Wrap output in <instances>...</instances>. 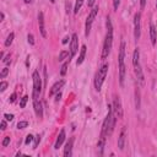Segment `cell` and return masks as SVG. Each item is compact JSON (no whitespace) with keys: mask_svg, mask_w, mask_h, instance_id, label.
<instances>
[{"mask_svg":"<svg viewBox=\"0 0 157 157\" xmlns=\"http://www.w3.org/2000/svg\"><path fill=\"white\" fill-rule=\"evenodd\" d=\"M9 144H10V136H5V137H4V140H2V146H4V147H6Z\"/></svg>","mask_w":157,"mask_h":157,"instance_id":"29","label":"cell"},{"mask_svg":"<svg viewBox=\"0 0 157 157\" xmlns=\"http://www.w3.org/2000/svg\"><path fill=\"white\" fill-rule=\"evenodd\" d=\"M38 25H39V31H40V34L42 37H47V32H45V28H44V15L43 12H39L38 13Z\"/></svg>","mask_w":157,"mask_h":157,"instance_id":"11","label":"cell"},{"mask_svg":"<svg viewBox=\"0 0 157 157\" xmlns=\"http://www.w3.org/2000/svg\"><path fill=\"white\" fill-rule=\"evenodd\" d=\"M82 4H83V0H76V2H75V7H74V12H75V13L78 12V10L81 9Z\"/></svg>","mask_w":157,"mask_h":157,"instance_id":"21","label":"cell"},{"mask_svg":"<svg viewBox=\"0 0 157 157\" xmlns=\"http://www.w3.org/2000/svg\"><path fill=\"white\" fill-rule=\"evenodd\" d=\"M105 25H107V33H105V38H104V43L102 48V55H101L102 60L108 58L110 49H112V44H113V26H112V21L109 17L107 18Z\"/></svg>","mask_w":157,"mask_h":157,"instance_id":"1","label":"cell"},{"mask_svg":"<svg viewBox=\"0 0 157 157\" xmlns=\"http://www.w3.org/2000/svg\"><path fill=\"white\" fill-rule=\"evenodd\" d=\"M64 83H65V81H64V80H60V81L55 82V83L52 86L50 91H49V96H53V94H55L56 92H59V91H60V88L64 86Z\"/></svg>","mask_w":157,"mask_h":157,"instance_id":"14","label":"cell"},{"mask_svg":"<svg viewBox=\"0 0 157 157\" xmlns=\"http://www.w3.org/2000/svg\"><path fill=\"white\" fill-rule=\"evenodd\" d=\"M69 42V37H65L64 39H63V44H66Z\"/></svg>","mask_w":157,"mask_h":157,"instance_id":"39","label":"cell"},{"mask_svg":"<svg viewBox=\"0 0 157 157\" xmlns=\"http://www.w3.org/2000/svg\"><path fill=\"white\" fill-rule=\"evenodd\" d=\"M32 78H33V93H32V97H33V99H38L39 94L42 92V78L39 76V72L38 71H33Z\"/></svg>","mask_w":157,"mask_h":157,"instance_id":"4","label":"cell"},{"mask_svg":"<svg viewBox=\"0 0 157 157\" xmlns=\"http://www.w3.org/2000/svg\"><path fill=\"white\" fill-rule=\"evenodd\" d=\"M150 38H151L152 45H156V42H157V31H156L153 23L150 25Z\"/></svg>","mask_w":157,"mask_h":157,"instance_id":"16","label":"cell"},{"mask_svg":"<svg viewBox=\"0 0 157 157\" xmlns=\"http://www.w3.org/2000/svg\"><path fill=\"white\" fill-rule=\"evenodd\" d=\"M69 63H70V59H67V61L63 64V66H61V70H60V75H61V76H64V75L66 74V71H67V65H69Z\"/></svg>","mask_w":157,"mask_h":157,"instance_id":"20","label":"cell"},{"mask_svg":"<svg viewBox=\"0 0 157 157\" xmlns=\"http://www.w3.org/2000/svg\"><path fill=\"white\" fill-rule=\"evenodd\" d=\"M4 117H5V119L9 120V121H11V120L13 119V115H12V114H7V113H6V114H4Z\"/></svg>","mask_w":157,"mask_h":157,"instance_id":"32","label":"cell"},{"mask_svg":"<svg viewBox=\"0 0 157 157\" xmlns=\"http://www.w3.org/2000/svg\"><path fill=\"white\" fill-rule=\"evenodd\" d=\"M124 59H125V43L121 42L120 44V49H119V81H120V85L123 86L124 85V78H125V63H124Z\"/></svg>","mask_w":157,"mask_h":157,"instance_id":"3","label":"cell"},{"mask_svg":"<svg viewBox=\"0 0 157 157\" xmlns=\"http://www.w3.org/2000/svg\"><path fill=\"white\" fill-rule=\"evenodd\" d=\"M156 7H157V0H156Z\"/></svg>","mask_w":157,"mask_h":157,"instance_id":"44","label":"cell"},{"mask_svg":"<svg viewBox=\"0 0 157 157\" xmlns=\"http://www.w3.org/2000/svg\"><path fill=\"white\" fill-rule=\"evenodd\" d=\"M64 140H65V130H64V129H61V130H60V132H59V135H58V139H56V141H55L54 148H55V150H58V148L63 145Z\"/></svg>","mask_w":157,"mask_h":157,"instance_id":"15","label":"cell"},{"mask_svg":"<svg viewBox=\"0 0 157 157\" xmlns=\"http://www.w3.org/2000/svg\"><path fill=\"white\" fill-rule=\"evenodd\" d=\"M50 2H53V4H54V2H55V0H50Z\"/></svg>","mask_w":157,"mask_h":157,"instance_id":"43","label":"cell"},{"mask_svg":"<svg viewBox=\"0 0 157 157\" xmlns=\"http://www.w3.org/2000/svg\"><path fill=\"white\" fill-rule=\"evenodd\" d=\"M60 97H61V93H60V92H59V93H58V94H56V98H55V101H56V102H58V101H59V99H60Z\"/></svg>","mask_w":157,"mask_h":157,"instance_id":"40","label":"cell"},{"mask_svg":"<svg viewBox=\"0 0 157 157\" xmlns=\"http://www.w3.org/2000/svg\"><path fill=\"white\" fill-rule=\"evenodd\" d=\"M13 37H15L13 33H10V34L7 36V38H6V40H5V47H10V45H11V43H12V40H13Z\"/></svg>","mask_w":157,"mask_h":157,"instance_id":"19","label":"cell"},{"mask_svg":"<svg viewBox=\"0 0 157 157\" xmlns=\"http://www.w3.org/2000/svg\"><path fill=\"white\" fill-rule=\"evenodd\" d=\"M141 36V13L137 12L134 16V37L135 39H140Z\"/></svg>","mask_w":157,"mask_h":157,"instance_id":"6","label":"cell"},{"mask_svg":"<svg viewBox=\"0 0 157 157\" xmlns=\"http://www.w3.org/2000/svg\"><path fill=\"white\" fill-rule=\"evenodd\" d=\"M40 142V136L39 135H37L36 137H34V144H33V148H37V146H38V144Z\"/></svg>","mask_w":157,"mask_h":157,"instance_id":"26","label":"cell"},{"mask_svg":"<svg viewBox=\"0 0 157 157\" xmlns=\"http://www.w3.org/2000/svg\"><path fill=\"white\" fill-rule=\"evenodd\" d=\"M97 13H98V6L92 7L91 12L88 13V16H87V18H86V25H85V34H86V36H88V34H90V31H91L92 23H93L94 18H96Z\"/></svg>","mask_w":157,"mask_h":157,"instance_id":"5","label":"cell"},{"mask_svg":"<svg viewBox=\"0 0 157 157\" xmlns=\"http://www.w3.org/2000/svg\"><path fill=\"white\" fill-rule=\"evenodd\" d=\"M94 2H96V0H87V5H88V7H92V6L94 5Z\"/></svg>","mask_w":157,"mask_h":157,"instance_id":"34","label":"cell"},{"mask_svg":"<svg viewBox=\"0 0 157 157\" xmlns=\"http://www.w3.org/2000/svg\"><path fill=\"white\" fill-rule=\"evenodd\" d=\"M66 13H70V2H66Z\"/></svg>","mask_w":157,"mask_h":157,"instance_id":"37","label":"cell"},{"mask_svg":"<svg viewBox=\"0 0 157 157\" xmlns=\"http://www.w3.org/2000/svg\"><path fill=\"white\" fill-rule=\"evenodd\" d=\"M134 71H135V75H136L137 80H139V82H140L141 85H144V83H145V76H144V72H142L141 65L139 64L137 66H134Z\"/></svg>","mask_w":157,"mask_h":157,"instance_id":"12","label":"cell"},{"mask_svg":"<svg viewBox=\"0 0 157 157\" xmlns=\"http://www.w3.org/2000/svg\"><path fill=\"white\" fill-rule=\"evenodd\" d=\"M7 74H9V69H7V67H4V69L1 70V74H0V77H1V78H4V77H5L6 75H7Z\"/></svg>","mask_w":157,"mask_h":157,"instance_id":"28","label":"cell"},{"mask_svg":"<svg viewBox=\"0 0 157 157\" xmlns=\"http://www.w3.org/2000/svg\"><path fill=\"white\" fill-rule=\"evenodd\" d=\"M27 126H28V121H26V120H22V121L17 123V129H25Z\"/></svg>","mask_w":157,"mask_h":157,"instance_id":"23","label":"cell"},{"mask_svg":"<svg viewBox=\"0 0 157 157\" xmlns=\"http://www.w3.org/2000/svg\"><path fill=\"white\" fill-rule=\"evenodd\" d=\"M33 108H34L36 115H37L38 118H42V117H43V105H42L40 101L33 99Z\"/></svg>","mask_w":157,"mask_h":157,"instance_id":"9","label":"cell"},{"mask_svg":"<svg viewBox=\"0 0 157 157\" xmlns=\"http://www.w3.org/2000/svg\"><path fill=\"white\" fill-rule=\"evenodd\" d=\"M113 1V7H114V10H118V7H119V5H120V0H112Z\"/></svg>","mask_w":157,"mask_h":157,"instance_id":"31","label":"cell"},{"mask_svg":"<svg viewBox=\"0 0 157 157\" xmlns=\"http://www.w3.org/2000/svg\"><path fill=\"white\" fill-rule=\"evenodd\" d=\"M6 88H7V82L6 81H1V83H0V91L4 92Z\"/></svg>","mask_w":157,"mask_h":157,"instance_id":"25","label":"cell"},{"mask_svg":"<svg viewBox=\"0 0 157 157\" xmlns=\"http://www.w3.org/2000/svg\"><path fill=\"white\" fill-rule=\"evenodd\" d=\"M23 1H25L26 4H31V2H32V0H23Z\"/></svg>","mask_w":157,"mask_h":157,"instance_id":"42","label":"cell"},{"mask_svg":"<svg viewBox=\"0 0 157 157\" xmlns=\"http://www.w3.org/2000/svg\"><path fill=\"white\" fill-rule=\"evenodd\" d=\"M125 137H126V129L123 128L121 131H120V135L118 137V147H119V150H124V147H125Z\"/></svg>","mask_w":157,"mask_h":157,"instance_id":"10","label":"cell"},{"mask_svg":"<svg viewBox=\"0 0 157 157\" xmlns=\"http://www.w3.org/2000/svg\"><path fill=\"white\" fill-rule=\"evenodd\" d=\"M78 49V39H77V34L74 33L71 36V40H70V58H72Z\"/></svg>","mask_w":157,"mask_h":157,"instance_id":"8","label":"cell"},{"mask_svg":"<svg viewBox=\"0 0 157 157\" xmlns=\"http://www.w3.org/2000/svg\"><path fill=\"white\" fill-rule=\"evenodd\" d=\"M85 55H86V45H82V47H81L80 55H78V59H77V61H76L77 65H81V64L83 63V60H85Z\"/></svg>","mask_w":157,"mask_h":157,"instance_id":"18","label":"cell"},{"mask_svg":"<svg viewBox=\"0 0 157 157\" xmlns=\"http://www.w3.org/2000/svg\"><path fill=\"white\" fill-rule=\"evenodd\" d=\"M27 101H28V97H27V96H23V97L21 98V101H20V107H21V108H25Z\"/></svg>","mask_w":157,"mask_h":157,"instance_id":"24","label":"cell"},{"mask_svg":"<svg viewBox=\"0 0 157 157\" xmlns=\"http://www.w3.org/2000/svg\"><path fill=\"white\" fill-rule=\"evenodd\" d=\"M66 56H69V58H70L69 52H67V50H61V52H60V54H59V58H58V59H59V61H63Z\"/></svg>","mask_w":157,"mask_h":157,"instance_id":"22","label":"cell"},{"mask_svg":"<svg viewBox=\"0 0 157 157\" xmlns=\"http://www.w3.org/2000/svg\"><path fill=\"white\" fill-rule=\"evenodd\" d=\"M72 146H74V137H71V139L66 142V145H65V147H64V156H65V157H70V156L72 155Z\"/></svg>","mask_w":157,"mask_h":157,"instance_id":"13","label":"cell"},{"mask_svg":"<svg viewBox=\"0 0 157 157\" xmlns=\"http://www.w3.org/2000/svg\"><path fill=\"white\" fill-rule=\"evenodd\" d=\"M15 101H16V93H12L11 97H10V102L12 103V102H15Z\"/></svg>","mask_w":157,"mask_h":157,"instance_id":"35","label":"cell"},{"mask_svg":"<svg viewBox=\"0 0 157 157\" xmlns=\"http://www.w3.org/2000/svg\"><path fill=\"white\" fill-rule=\"evenodd\" d=\"M113 110H114V114L117 118H123V108H121V101L118 96L114 97L113 99Z\"/></svg>","mask_w":157,"mask_h":157,"instance_id":"7","label":"cell"},{"mask_svg":"<svg viewBox=\"0 0 157 157\" xmlns=\"http://www.w3.org/2000/svg\"><path fill=\"white\" fill-rule=\"evenodd\" d=\"M4 63H5V64H9V63H10V55H7V56L4 59Z\"/></svg>","mask_w":157,"mask_h":157,"instance_id":"38","label":"cell"},{"mask_svg":"<svg viewBox=\"0 0 157 157\" xmlns=\"http://www.w3.org/2000/svg\"><path fill=\"white\" fill-rule=\"evenodd\" d=\"M140 5H141V9H144L146 5V0H140Z\"/></svg>","mask_w":157,"mask_h":157,"instance_id":"36","label":"cell"},{"mask_svg":"<svg viewBox=\"0 0 157 157\" xmlns=\"http://www.w3.org/2000/svg\"><path fill=\"white\" fill-rule=\"evenodd\" d=\"M139 64H140V52H139V48H136L132 53V65L137 66Z\"/></svg>","mask_w":157,"mask_h":157,"instance_id":"17","label":"cell"},{"mask_svg":"<svg viewBox=\"0 0 157 157\" xmlns=\"http://www.w3.org/2000/svg\"><path fill=\"white\" fill-rule=\"evenodd\" d=\"M108 69H109L108 64H104V65H102V66L98 69V71H97L96 75H94V88H96L97 91H101L102 85H103V82H104V80H105Z\"/></svg>","mask_w":157,"mask_h":157,"instance_id":"2","label":"cell"},{"mask_svg":"<svg viewBox=\"0 0 157 157\" xmlns=\"http://www.w3.org/2000/svg\"><path fill=\"white\" fill-rule=\"evenodd\" d=\"M33 139H34V137H33L32 135H27V136H26V140H25V144H26V145H28V144H31Z\"/></svg>","mask_w":157,"mask_h":157,"instance_id":"30","label":"cell"},{"mask_svg":"<svg viewBox=\"0 0 157 157\" xmlns=\"http://www.w3.org/2000/svg\"><path fill=\"white\" fill-rule=\"evenodd\" d=\"M27 39H28V43H29L31 45H33V44H34V37H33V34H31V33H29V34L27 36Z\"/></svg>","mask_w":157,"mask_h":157,"instance_id":"27","label":"cell"},{"mask_svg":"<svg viewBox=\"0 0 157 157\" xmlns=\"http://www.w3.org/2000/svg\"><path fill=\"white\" fill-rule=\"evenodd\" d=\"M4 17H5V15H4V12H1V13H0V18H1V21L4 20Z\"/></svg>","mask_w":157,"mask_h":157,"instance_id":"41","label":"cell"},{"mask_svg":"<svg viewBox=\"0 0 157 157\" xmlns=\"http://www.w3.org/2000/svg\"><path fill=\"white\" fill-rule=\"evenodd\" d=\"M0 126H1V128H0L1 130H6V121H5V120H1Z\"/></svg>","mask_w":157,"mask_h":157,"instance_id":"33","label":"cell"}]
</instances>
